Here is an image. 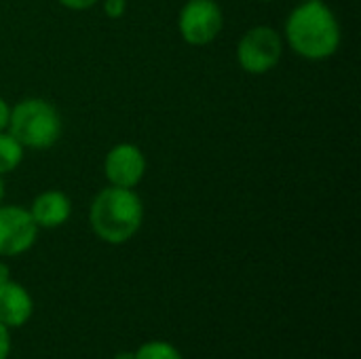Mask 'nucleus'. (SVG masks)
<instances>
[{
  "label": "nucleus",
  "instance_id": "obj_14",
  "mask_svg": "<svg viewBox=\"0 0 361 359\" xmlns=\"http://www.w3.org/2000/svg\"><path fill=\"white\" fill-rule=\"evenodd\" d=\"M11 355V332L0 324V359H8Z\"/></svg>",
  "mask_w": 361,
  "mask_h": 359
},
{
  "label": "nucleus",
  "instance_id": "obj_10",
  "mask_svg": "<svg viewBox=\"0 0 361 359\" xmlns=\"http://www.w3.org/2000/svg\"><path fill=\"white\" fill-rule=\"evenodd\" d=\"M23 146L4 129L0 131V176L15 171L23 161Z\"/></svg>",
  "mask_w": 361,
  "mask_h": 359
},
{
  "label": "nucleus",
  "instance_id": "obj_13",
  "mask_svg": "<svg viewBox=\"0 0 361 359\" xmlns=\"http://www.w3.org/2000/svg\"><path fill=\"white\" fill-rule=\"evenodd\" d=\"M61 6L70 8V11H87L91 6H95L99 0H57Z\"/></svg>",
  "mask_w": 361,
  "mask_h": 359
},
{
  "label": "nucleus",
  "instance_id": "obj_19",
  "mask_svg": "<svg viewBox=\"0 0 361 359\" xmlns=\"http://www.w3.org/2000/svg\"><path fill=\"white\" fill-rule=\"evenodd\" d=\"M300 2H309V0H300Z\"/></svg>",
  "mask_w": 361,
  "mask_h": 359
},
{
  "label": "nucleus",
  "instance_id": "obj_6",
  "mask_svg": "<svg viewBox=\"0 0 361 359\" xmlns=\"http://www.w3.org/2000/svg\"><path fill=\"white\" fill-rule=\"evenodd\" d=\"M38 226L30 212L19 205H0V256L15 258L32 250Z\"/></svg>",
  "mask_w": 361,
  "mask_h": 359
},
{
  "label": "nucleus",
  "instance_id": "obj_16",
  "mask_svg": "<svg viewBox=\"0 0 361 359\" xmlns=\"http://www.w3.org/2000/svg\"><path fill=\"white\" fill-rule=\"evenodd\" d=\"M8 279H11V269L6 267V262L0 260V284H4V281H8Z\"/></svg>",
  "mask_w": 361,
  "mask_h": 359
},
{
  "label": "nucleus",
  "instance_id": "obj_5",
  "mask_svg": "<svg viewBox=\"0 0 361 359\" xmlns=\"http://www.w3.org/2000/svg\"><path fill=\"white\" fill-rule=\"evenodd\" d=\"M224 28V15L216 0H186L178 15V30L192 47L214 42Z\"/></svg>",
  "mask_w": 361,
  "mask_h": 359
},
{
  "label": "nucleus",
  "instance_id": "obj_17",
  "mask_svg": "<svg viewBox=\"0 0 361 359\" xmlns=\"http://www.w3.org/2000/svg\"><path fill=\"white\" fill-rule=\"evenodd\" d=\"M114 359H135V355H133V351H118Z\"/></svg>",
  "mask_w": 361,
  "mask_h": 359
},
{
  "label": "nucleus",
  "instance_id": "obj_7",
  "mask_svg": "<svg viewBox=\"0 0 361 359\" xmlns=\"http://www.w3.org/2000/svg\"><path fill=\"white\" fill-rule=\"evenodd\" d=\"M146 174V157L140 146L121 142L112 146L104 159V176L110 186L135 188Z\"/></svg>",
  "mask_w": 361,
  "mask_h": 359
},
{
  "label": "nucleus",
  "instance_id": "obj_2",
  "mask_svg": "<svg viewBox=\"0 0 361 359\" xmlns=\"http://www.w3.org/2000/svg\"><path fill=\"white\" fill-rule=\"evenodd\" d=\"M144 222V203L133 188L106 186L89 207V224L97 239L123 245L137 235Z\"/></svg>",
  "mask_w": 361,
  "mask_h": 359
},
{
  "label": "nucleus",
  "instance_id": "obj_18",
  "mask_svg": "<svg viewBox=\"0 0 361 359\" xmlns=\"http://www.w3.org/2000/svg\"><path fill=\"white\" fill-rule=\"evenodd\" d=\"M2 199H4V182H2V176H0V205H2Z\"/></svg>",
  "mask_w": 361,
  "mask_h": 359
},
{
  "label": "nucleus",
  "instance_id": "obj_11",
  "mask_svg": "<svg viewBox=\"0 0 361 359\" xmlns=\"http://www.w3.org/2000/svg\"><path fill=\"white\" fill-rule=\"evenodd\" d=\"M135 359H184L180 349L167 341H148L133 351Z\"/></svg>",
  "mask_w": 361,
  "mask_h": 359
},
{
  "label": "nucleus",
  "instance_id": "obj_9",
  "mask_svg": "<svg viewBox=\"0 0 361 359\" xmlns=\"http://www.w3.org/2000/svg\"><path fill=\"white\" fill-rule=\"evenodd\" d=\"M34 313V300L30 292L17 281L0 284V324L4 328H21Z\"/></svg>",
  "mask_w": 361,
  "mask_h": 359
},
{
  "label": "nucleus",
  "instance_id": "obj_12",
  "mask_svg": "<svg viewBox=\"0 0 361 359\" xmlns=\"http://www.w3.org/2000/svg\"><path fill=\"white\" fill-rule=\"evenodd\" d=\"M127 11V0H104V13L110 19H118L123 17Z\"/></svg>",
  "mask_w": 361,
  "mask_h": 359
},
{
  "label": "nucleus",
  "instance_id": "obj_15",
  "mask_svg": "<svg viewBox=\"0 0 361 359\" xmlns=\"http://www.w3.org/2000/svg\"><path fill=\"white\" fill-rule=\"evenodd\" d=\"M8 116H11V106L6 104L4 97H0V131L8 127Z\"/></svg>",
  "mask_w": 361,
  "mask_h": 359
},
{
  "label": "nucleus",
  "instance_id": "obj_1",
  "mask_svg": "<svg viewBox=\"0 0 361 359\" xmlns=\"http://www.w3.org/2000/svg\"><path fill=\"white\" fill-rule=\"evenodd\" d=\"M341 38V23L324 0L300 2L286 19V40L302 59L322 61L332 57Z\"/></svg>",
  "mask_w": 361,
  "mask_h": 359
},
{
  "label": "nucleus",
  "instance_id": "obj_8",
  "mask_svg": "<svg viewBox=\"0 0 361 359\" xmlns=\"http://www.w3.org/2000/svg\"><path fill=\"white\" fill-rule=\"evenodd\" d=\"M27 212L38 229H59L70 220L72 203L66 193L49 188L34 197L32 207Z\"/></svg>",
  "mask_w": 361,
  "mask_h": 359
},
{
  "label": "nucleus",
  "instance_id": "obj_4",
  "mask_svg": "<svg viewBox=\"0 0 361 359\" xmlns=\"http://www.w3.org/2000/svg\"><path fill=\"white\" fill-rule=\"evenodd\" d=\"M283 53V38L271 25H256L247 30L237 42V63L247 74L271 72Z\"/></svg>",
  "mask_w": 361,
  "mask_h": 359
},
{
  "label": "nucleus",
  "instance_id": "obj_3",
  "mask_svg": "<svg viewBox=\"0 0 361 359\" xmlns=\"http://www.w3.org/2000/svg\"><path fill=\"white\" fill-rule=\"evenodd\" d=\"M6 131L30 150H47L61 135L57 108L42 97H25L11 108Z\"/></svg>",
  "mask_w": 361,
  "mask_h": 359
}]
</instances>
